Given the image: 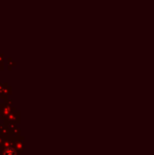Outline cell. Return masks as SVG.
Wrapping results in <instances>:
<instances>
[{
    "label": "cell",
    "mask_w": 154,
    "mask_h": 155,
    "mask_svg": "<svg viewBox=\"0 0 154 155\" xmlns=\"http://www.w3.org/2000/svg\"><path fill=\"white\" fill-rule=\"evenodd\" d=\"M5 155H16L15 151L12 148H8L5 151Z\"/></svg>",
    "instance_id": "cell-1"
}]
</instances>
